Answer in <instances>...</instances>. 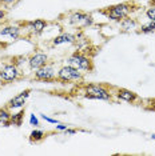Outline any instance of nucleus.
I'll list each match as a JSON object with an SVG mask.
<instances>
[{
    "label": "nucleus",
    "mask_w": 155,
    "mask_h": 156,
    "mask_svg": "<svg viewBox=\"0 0 155 156\" xmlns=\"http://www.w3.org/2000/svg\"><path fill=\"white\" fill-rule=\"evenodd\" d=\"M84 22L86 24H90L91 23V17L87 16L86 13H74L71 16V23H82Z\"/></svg>",
    "instance_id": "nucleus-9"
},
{
    "label": "nucleus",
    "mask_w": 155,
    "mask_h": 156,
    "mask_svg": "<svg viewBox=\"0 0 155 156\" xmlns=\"http://www.w3.org/2000/svg\"><path fill=\"white\" fill-rule=\"evenodd\" d=\"M154 108H155V101H154Z\"/></svg>",
    "instance_id": "nucleus-26"
},
{
    "label": "nucleus",
    "mask_w": 155,
    "mask_h": 156,
    "mask_svg": "<svg viewBox=\"0 0 155 156\" xmlns=\"http://www.w3.org/2000/svg\"><path fill=\"white\" fill-rule=\"evenodd\" d=\"M4 15H5L4 12H3V11H0V19H3V17H4Z\"/></svg>",
    "instance_id": "nucleus-23"
},
{
    "label": "nucleus",
    "mask_w": 155,
    "mask_h": 156,
    "mask_svg": "<svg viewBox=\"0 0 155 156\" xmlns=\"http://www.w3.org/2000/svg\"><path fill=\"white\" fill-rule=\"evenodd\" d=\"M5 3H11V2H13V0H4Z\"/></svg>",
    "instance_id": "nucleus-24"
},
{
    "label": "nucleus",
    "mask_w": 155,
    "mask_h": 156,
    "mask_svg": "<svg viewBox=\"0 0 155 156\" xmlns=\"http://www.w3.org/2000/svg\"><path fill=\"white\" fill-rule=\"evenodd\" d=\"M54 69L51 67H40L38 71H36V77L40 80H50L54 77Z\"/></svg>",
    "instance_id": "nucleus-7"
},
{
    "label": "nucleus",
    "mask_w": 155,
    "mask_h": 156,
    "mask_svg": "<svg viewBox=\"0 0 155 156\" xmlns=\"http://www.w3.org/2000/svg\"><path fill=\"white\" fill-rule=\"evenodd\" d=\"M74 39H75V37H74L72 35L63 34V35H60V36L55 37L54 44H55V45H58V44H62V43H71V41H74Z\"/></svg>",
    "instance_id": "nucleus-11"
},
{
    "label": "nucleus",
    "mask_w": 155,
    "mask_h": 156,
    "mask_svg": "<svg viewBox=\"0 0 155 156\" xmlns=\"http://www.w3.org/2000/svg\"><path fill=\"white\" fill-rule=\"evenodd\" d=\"M59 77L64 81H68V80H78L82 77L80 72L78 71V68L72 66H68V67H63V68L59 71Z\"/></svg>",
    "instance_id": "nucleus-2"
},
{
    "label": "nucleus",
    "mask_w": 155,
    "mask_h": 156,
    "mask_svg": "<svg viewBox=\"0 0 155 156\" xmlns=\"http://www.w3.org/2000/svg\"><path fill=\"white\" fill-rule=\"evenodd\" d=\"M123 27H124V28L135 27V22H134V20H124V22H123Z\"/></svg>",
    "instance_id": "nucleus-19"
},
{
    "label": "nucleus",
    "mask_w": 155,
    "mask_h": 156,
    "mask_svg": "<svg viewBox=\"0 0 155 156\" xmlns=\"http://www.w3.org/2000/svg\"><path fill=\"white\" fill-rule=\"evenodd\" d=\"M23 115H24L23 112H19V113H17V115L12 116L11 122H12L13 124H17V126H19V124H20V120H22V118H23Z\"/></svg>",
    "instance_id": "nucleus-15"
},
{
    "label": "nucleus",
    "mask_w": 155,
    "mask_h": 156,
    "mask_svg": "<svg viewBox=\"0 0 155 156\" xmlns=\"http://www.w3.org/2000/svg\"><path fill=\"white\" fill-rule=\"evenodd\" d=\"M151 137H153V139H155V135H153V136H151Z\"/></svg>",
    "instance_id": "nucleus-25"
},
{
    "label": "nucleus",
    "mask_w": 155,
    "mask_h": 156,
    "mask_svg": "<svg viewBox=\"0 0 155 156\" xmlns=\"http://www.w3.org/2000/svg\"><path fill=\"white\" fill-rule=\"evenodd\" d=\"M86 96L91 99H100V100H108L110 99V94L106 90H103L102 87L98 86H90L87 88Z\"/></svg>",
    "instance_id": "nucleus-3"
},
{
    "label": "nucleus",
    "mask_w": 155,
    "mask_h": 156,
    "mask_svg": "<svg viewBox=\"0 0 155 156\" xmlns=\"http://www.w3.org/2000/svg\"><path fill=\"white\" fill-rule=\"evenodd\" d=\"M30 122H31V124H32V126H38V119H36V118H35V116H34V115H32V116H31Z\"/></svg>",
    "instance_id": "nucleus-20"
},
{
    "label": "nucleus",
    "mask_w": 155,
    "mask_h": 156,
    "mask_svg": "<svg viewBox=\"0 0 155 156\" xmlns=\"http://www.w3.org/2000/svg\"><path fill=\"white\" fill-rule=\"evenodd\" d=\"M41 137H43V132L41 131H34L31 133V139H34V140H40Z\"/></svg>",
    "instance_id": "nucleus-16"
},
{
    "label": "nucleus",
    "mask_w": 155,
    "mask_h": 156,
    "mask_svg": "<svg viewBox=\"0 0 155 156\" xmlns=\"http://www.w3.org/2000/svg\"><path fill=\"white\" fill-rule=\"evenodd\" d=\"M17 75H19V72H17V68L15 66H5L4 68L2 69V72H0V77L4 81L15 80Z\"/></svg>",
    "instance_id": "nucleus-5"
},
{
    "label": "nucleus",
    "mask_w": 155,
    "mask_h": 156,
    "mask_svg": "<svg viewBox=\"0 0 155 156\" xmlns=\"http://www.w3.org/2000/svg\"><path fill=\"white\" fill-rule=\"evenodd\" d=\"M147 16H149V19L151 22L155 23V8H150L149 11H147Z\"/></svg>",
    "instance_id": "nucleus-18"
},
{
    "label": "nucleus",
    "mask_w": 155,
    "mask_h": 156,
    "mask_svg": "<svg viewBox=\"0 0 155 156\" xmlns=\"http://www.w3.org/2000/svg\"><path fill=\"white\" fill-rule=\"evenodd\" d=\"M68 62L72 67H75V68H78V69H90L91 68L90 59H87L86 56L79 55V54H75Z\"/></svg>",
    "instance_id": "nucleus-4"
},
{
    "label": "nucleus",
    "mask_w": 155,
    "mask_h": 156,
    "mask_svg": "<svg viewBox=\"0 0 155 156\" xmlns=\"http://www.w3.org/2000/svg\"><path fill=\"white\" fill-rule=\"evenodd\" d=\"M9 123V113L7 111H0V124H4V126H7V124Z\"/></svg>",
    "instance_id": "nucleus-14"
},
{
    "label": "nucleus",
    "mask_w": 155,
    "mask_h": 156,
    "mask_svg": "<svg viewBox=\"0 0 155 156\" xmlns=\"http://www.w3.org/2000/svg\"><path fill=\"white\" fill-rule=\"evenodd\" d=\"M32 26V30L35 31V32H41V31L44 30V27H45V23L43 22V20H35V22L31 24Z\"/></svg>",
    "instance_id": "nucleus-13"
},
{
    "label": "nucleus",
    "mask_w": 155,
    "mask_h": 156,
    "mask_svg": "<svg viewBox=\"0 0 155 156\" xmlns=\"http://www.w3.org/2000/svg\"><path fill=\"white\" fill-rule=\"evenodd\" d=\"M27 96H28V91L23 92L22 95H19V96H16L15 99H12V100L9 101V107H12V108L22 107V105L24 104V99H26Z\"/></svg>",
    "instance_id": "nucleus-8"
},
{
    "label": "nucleus",
    "mask_w": 155,
    "mask_h": 156,
    "mask_svg": "<svg viewBox=\"0 0 155 156\" xmlns=\"http://www.w3.org/2000/svg\"><path fill=\"white\" fill-rule=\"evenodd\" d=\"M0 35H8V36L16 39L17 35H19V28L17 27H7L3 31H0Z\"/></svg>",
    "instance_id": "nucleus-12"
},
{
    "label": "nucleus",
    "mask_w": 155,
    "mask_h": 156,
    "mask_svg": "<svg viewBox=\"0 0 155 156\" xmlns=\"http://www.w3.org/2000/svg\"><path fill=\"white\" fill-rule=\"evenodd\" d=\"M118 96L121 99H123V100H126V101H132V100L136 99V95L131 91H127V90H121L119 94H118Z\"/></svg>",
    "instance_id": "nucleus-10"
},
{
    "label": "nucleus",
    "mask_w": 155,
    "mask_h": 156,
    "mask_svg": "<svg viewBox=\"0 0 155 156\" xmlns=\"http://www.w3.org/2000/svg\"><path fill=\"white\" fill-rule=\"evenodd\" d=\"M130 12V5L128 4H118L115 7H112L108 12V17L112 20H121L124 19Z\"/></svg>",
    "instance_id": "nucleus-1"
},
{
    "label": "nucleus",
    "mask_w": 155,
    "mask_h": 156,
    "mask_svg": "<svg viewBox=\"0 0 155 156\" xmlns=\"http://www.w3.org/2000/svg\"><path fill=\"white\" fill-rule=\"evenodd\" d=\"M154 30H155V23L154 22H151L150 24H147V26H144L142 28L143 32H151V31H154Z\"/></svg>",
    "instance_id": "nucleus-17"
},
{
    "label": "nucleus",
    "mask_w": 155,
    "mask_h": 156,
    "mask_svg": "<svg viewBox=\"0 0 155 156\" xmlns=\"http://www.w3.org/2000/svg\"><path fill=\"white\" fill-rule=\"evenodd\" d=\"M67 127L66 126H58V129H66Z\"/></svg>",
    "instance_id": "nucleus-22"
},
{
    "label": "nucleus",
    "mask_w": 155,
    "mask_h": 156,
    "mask_svg": "<svg viewBox=\"0 0 155 156\" xmlns=\"http://www.w3.org/2000/svg\"><path fill=\"white\" fill-rule=\"evenodd\" d=\"M45 62H47V56L44 54H36L30 59V66L34 69H39L40 67H43L45 64Z\"/></svg>",
    "instance_id": "nucleus-6"
},
{
    "label": "nucleus",
    "mask_w": 155,
    "mask_h": 156,
    "mask_svg": "<svg viewBox=\"0 0 155 156\" xmlns=\"http://www.w3.org/2000/svg\"><path fill=\"white\" fill-rule=\"evenodd\" d=\"M43 119L44 120H47V122H50V123H56V120H54V119H50V118H47L45 115H43Z\"/></svg>",
    "instance_id": "nucleus-21"
}]
</instances>
